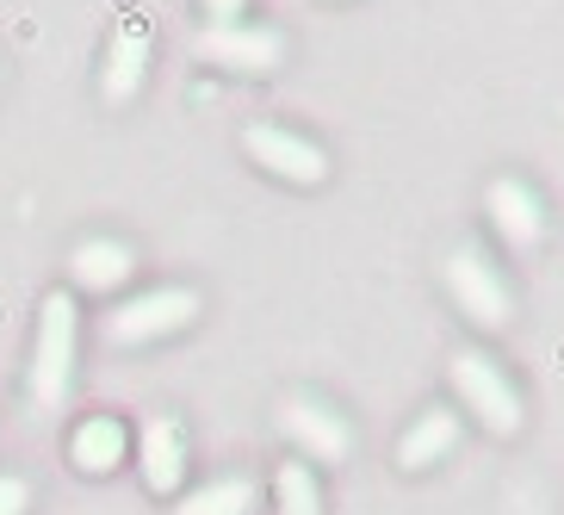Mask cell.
I'll return each instance as SVG.
<instances>
[{"instance_id":"1","label":"cell","mask_w":564,"mask_h":515,"mask_svg":"<svg viewBox=\"0 0 564 515\" xmlns=\"http://www.w3.org/2000/svg\"><path fill=\"white\" fill-rule=\"evenodd\" d=\"M75 348H82V311L68 292H51L37 304V335H32V404L63 410L75 385Z\"/></svg>"},{"instance_id":"2","label":"cell","mask_w":564,"mask_h":515,"mask_svg":"<svg viewBox=\"0 0 564 515\" xmlns=\"http://www.w3.org/2000/svg\"><path fill=\"white\" fill-rule=\"evenodd\" d=\"M447 385L459 391V404L478 416L490 434H502V441H509V434H521V422H528L521 391H514V379L484 348H459V354H453V361H447Z\"/></svg>"},{"instance_id":"3","label":"cell","mask_w":564,"mask_h":515,"mask_svg":"<svg viewBox=\"0 0 564 515\" xmlns=\"http://www.w3.org/2000/svg\"><path fill=\"white\" fill-rule=\"evenodd\" d=\"M441 280H447V292H453L465 323H478V330H509L514 292H509V280H502V267L490 261L478 243H459V249L447 255V267H441Z\"/></svg>"},{"instance_id":"4","label":"cell","mask_w":564,"mask_h":515,"mask_svg":"<svg viewBox=\"0 0 564 515\" xmlns=\"http://www.w3.org/2000/svg\"><path fill=\"white\" fill-rule=\"evenodd\" d=\"M193 316H199V292L193 286H155V292H137V299L106 311V342H118V348H150L162 335H181Z\"/></svg>"},{"instance_id":"5","label":"cell","mask_w":564,"mask_h":515,"mask_svg":"<svg viewBox=\"0 0 564 515\" xmlns=\"http://www.w3.org/2000/svg\"><path fill=\"white\" fill-rule=\"evenodd\" d=\"M280 429H285V441H292L304 460H316V465H341L348 448H354L348 416L329 410V404L311 398V391H292V398L280 404Z\"/></svg>"},{"instance_id":"6","label":"cell","mask_w":564,"mask_h":515,"mask_svg":"<svg viewBox=\"0 0 564 515\" xmlns=\"http://www.w3.org/2000/svg\"><path fill=\"white\" fill-rule=\"evenodd\" d=\"M199 63L230 68V75H273V68L285 63V37L273 32V25H249V19H236V25H205Z\"/></svg>"},{"instance_id":"7","label":"cell","mask_w":564,"mask_h":515,"mask_svg":"<svg viewBox=\"0 0 564 515\" xmlns=\"http://www.w3.org/2000/svg\"><path fill=\"white\" fill-rule=\"evenodd\" d=\"M242 150H249V162L267 168L273 181H292V186L329 181V155L316 150L311 137L285 131V125H249V131H242Z\"/></svg>"},{"instance_id":"8","label":"cell","mask_w":564,"mask_h":515,"mask_svg":"<svg viewBox=\"0 0 564 515\" xmlns=\"http://www.w3.org/2000/svg\"><path fill=\"white\" fill-rule=\"evenodd\" d=\"M484 212H490V230L509 249H540L546 243V205H540V193L528 181H514V174H497V181L484 186Z\"/></svg>"},{"instance_id":"9","label":"cell","mask_w":564,"mask_h":515,"mask_svg":"<svg viewBox=\"0 0 564 515\" xmlns=\"http://www.w3.org/2000/svg\"><path fill=\"white\" fill-rule=\"evenodd\" d=\"M137 465H143V484L155 497H174L186 484V429L174 416H150L143 434H137Z\"/></svg>"},{"instance_id":"10","label":"cell","mask_w":564,"mask_h":515,"mask_svg":"<svg viewBox=\"0 0 564 515\" xmlns=\"http://www.w3.org/2000/svg\"><path fill=\"white\" fill-rule=\"evenodd\" d=\"M143 63H150V25L143 19H124L112 37V51H106V75H100V94L112 106L137 100V87H143Z\"/></svg>"},{"instance_id":"11","label":"cell","mask_w":564,"mask_h":515,"mask_svg":"<svg viewBox=\"0 0 564 515\" xmlns=\"http://www.w3.org/2000/svg\"><path fill=\"white\" fill-rule=\"evenodd\" d=\"M453 448H459V416L434 404V410H422V416L410 422V429H403V441H398V465H403V472H429V465H441Z\"/></svg>"},{"instance_id":"12","label":"cell","mask_w":564,"mask_h":515,"mask_svg":"<svg viewBox=\"0 0 564 515\" xmlns=\"http://www.w3.org/2000/svg\"><path fill=\"white\" fill-rule=\"evenodd\" d=\"M124 453H131V429L118 416H87L82 429L68 434V460L82 465L87 479H106Z\"/></svg>"},{"instance_id":"13","label":"cell","mask_w":564,"mask_h":515,"mask_svg":"<svg viewBox=\"0 0 564 515\" xmlns=\"http://www.w3.org/2000/svg\"><path fill=\"white\" fill-rule=\"evenodd\" d=\"M131 249L124 243H112V236H87L82 249L68 255V273H75V286L82 292H118V286L131 280Z\"/></svg>"},{"instance_id":"14","label":"cell","mask_w":564,"mask_h":515,"mask_svg":"<svg viewBox=\"0 0 564 515\" xmlns=\"http://www.w3.org/2000/svg\"><path fill=\"white\" fill-rule=\"evenodd\" d=\"M254 497H261L254 479H212V484H199V491H186L174 515H249Z\"/></svg>"},{"instance_id":"15","label":"cell","mask_w":564,"mask_h":515,"mask_svg":"<svg viewBox=\"0 0 564 515\" xmlns=\"http://www.w3.org/2000/svg\"><path fill=\"white\" fill-rule=\"evenodd\" d=\"M273 503H280V515H323V484L304 460H285L273 472Z\"/></svg>"},{"instance_id":"16","label":"cell","mask_w":564,"mask_h":515,"mask_svg":"<svg viewBox=\"0 0 564 515\" xmlns=\"http://www.w3.org/2000/svg\"><path fill=\"white\" fill-rule=\"evenodd\" d=\"M25 503H32L25 479H13V472H0V515H25Z\"/></svg>"},{"instance_id":"17","label":"cell","mask_w":564,"mask_h":515,"mask_svg":"<svg viewBox=\"0 0 564 515\" xmlns=\"http://www.w3.org/2000/svg\"><path fill=\"white\" fill-rule=\"evenodd\" d=\"M205 7V19H212V25H236V19L249 13V0H199Z\"/></svg>"}]
</instances>
